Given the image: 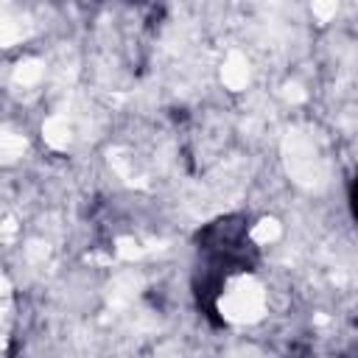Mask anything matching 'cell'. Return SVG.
I'll use <instances>...</instances> for the list:
<instances>
[{
    "instance_id": "6da1fadb",
    "label": "cell",
    "mask_w": 358,
    "mask_h": 358,
    "mask_svg": "<svg viewBox=\"0 0 358 358\" xmlns=\"http://www.w3.org/2000/svg\"><path fill=\"white\" fill-rule=\"evenodd\" d=\"M218 310L232 324H252V322L263 319V313H266V291L255 277L241 274L221 294Z\"/></svg>"
},
{
    "instance_id": "7a4b0ae2",
    "label": "cell",
    "mask_w": 358,
    "mask_h": 358,
    "mask_svg": "<svg viewBox=\"0 0 358 358\" xmlns=\"http://www.w3.org/2000/svg\"><path fill=\"white\" fill-rule=\"evenodd\" d=\"M282 151H285V168L296 185H302V187H319L322 185L324 168H322V159L316 157V148H313L308 134H302L296 129L288 131Z\"/></svg>"
},
{
    "instance_id": "3957f363",
    "label": "cell",
    "mask_w": 358,
    "mask_h": 358,
    "mask_svg": "<svg viewBox=\"0 0 358 358\" xmlns=\"http://www.w3.org/2000/svg\"><path fill=\"white\" fill-rule=\"evenodd\" d=\"M221 81L229 90H243L249 84V62L241 53H229L224 67H221Z\"/></svg>"
},
{
    "instance_id": "277c9868",
    "label": "cell",
    "mask_w": 358,
    "mask_h": 358,
    "mask_svg": "<svg viewBox=\"0 0 358 358\" xmlns=\"http://www.w3.org/2000/svg\"><path fill=\"white\" fill-rule=\"evenodd\" d=\"M70 123H67V117H62V115H53V117H48L45 123H42V137H45V143L50 145V148H67V143H70Z\"/></svg>"
},
{
    "instance_id": "5b68a950",
    "label": "cell",
    "mask_w": 358,
    "mask_h": 358,
    "mask_svg": "<svg viewBox=\"0 0 358 358\" xmlns=\"http://www.w3.org/2000/svg\"><path fill=\"white\" fill-rule=\"evenodd\" d=\"M22 151H25V137L17 134V131H11V129L6 126L3 134H0V154H3V162H14L17 157H22Z\"/></svg>"
},
{
    "instance_id": "8992f818",
    "label": "cell",
    "mask_w": 358,
    "mask_h": 358,
    "mask_svg": "<svg viewBox=\"0 0 358 358\" xmlns=\"http://www.w3.org/2000/svg\"><path fill=\"white\" fill-rule=\"evenodd\" d=\"M42 73H45V64L39 59H22L14 67V81L22 84V87H31V84H36L42 78Z\"/></svg>"
},
{
    "instance_id": "52a82bcc",
    "label": "cell",
    "mask_w": 358,
    "mask_h": 358,
    "mask_svg": "<svg viewBox=\"0 0 358 358\" xmlns=\"http://www.w3.org/2000/svg\"><path fill=\"white\" fill-rule=\"evenodd\" d=\"M25 34H28V22H25L22 17H11V14H6V17H3L0 39H3V45H6V48H11L14 42H20Z\"/></svg>"
},
{
    "instance_id": "ba28073f",
    "label": "cell",
    "mask_w": 358,
    "mask_h": 358,
    "mask_svg": "<svg viewBox=\"0 0 358 358\" xmlns=\"http://www.w3.org/2000/svg\"><path fill=\"white\" fill-rule=\"evenodd\" d=\"M277 238H280V221H277V218H260V221L252 227V241H255V243L268 246V243H274Z\"/></svg>"
},
{
    "instance_id": "9c48e42d",
    "label": "cell",
    "mask_w": 358,
    "mask_h": 358,
    "mask_svg": "<svg viewBox=\"0 0 358 358\" xmlns=\"http://www.w3.org/2000/svg\"><path fill=\"white\" fill-rule=\"evenodd\" d=\"M115 252H117V257H120V260H137V257H143V252H145V249H143L134 238H117Z\"/></svg>"
},
{
    "instance_id": "30bf717a",
    "label": "cell",
    "mask_w": 358,
    "mask_h": 358,
    "mask_svg": "<svg viewBox=\"0 0 358 358\" xmlns=\"http://www.w3.org/2000/svg\"><path fill=\"white\" fill-rule=\"evenodd\" d=\"M310 8H313V14H316L322 22H327L330 17H336L338 0H313V3H310Z\"/></svg>"
},
{
    "instance_id": "8fae6325",
    "label": "cell",
    "mask_w": 358,
    "mask_h": 358,
    "mask_svg": "<svg viewBox=\"0 0 358 358\" xmlns=\"http://www.w3.org/2000/svg\"><path fill=\"white\" fill-rule=\"evenodd\" d=\"M282 95H285V101H291V103H302V101L308 98V92H305L299 84H285Z\"/></svg>"
},
{
    "instance_id": "7c38bea8",
    "label": "cell",
    "mask_w": 358,
    "mask_h": 358,
    "mask_svg": "<svg viewBox=\"0 0 358 358\" xmlns=\"http://www.w3.org/2000/svg\"><path fill=\"white\" fill-rule=\"evenodd\" d=\"M11 232H14V221L6 218V238H11Z\"/></svg>"
}]
</instances>
